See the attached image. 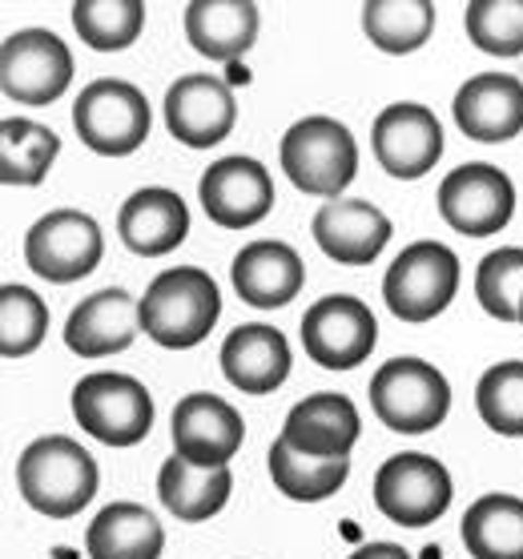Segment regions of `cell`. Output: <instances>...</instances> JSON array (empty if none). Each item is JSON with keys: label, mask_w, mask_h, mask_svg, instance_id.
<instances>
[{"label": "cell", "mask_w": 523, "mask_h": 559, "mask_svg": "<svg viewBox=\"0 0 523 559\" xmlns=\"http://www.w3.org/2000/svg\"><path fill=\"white\" fill-rule=\"evenodd\" d=\"M278 162L282 174L302 193L334 202V198H343V190L358 174V145L343 121L302 117L282 133Z\"/></svg>", "instance_id": "3"}, {"label": "cell", "mask_w": 523, "mask_h": 559, "mask_svg": "<svg viewBox=\"0 0 523 559\" xmlns=\"http://www.w3.org/2000/svg\"><path fill=\"white\" fill-rule=\"evenodd\" d=\"M439 214L455 234L491 238L515 214V186L499 166L467 162V166L451 169L439 186Z\"/></svg>", "instance_id": "12"}, {"label": "cell", "mask_w": 523, "mask_h": 559, "mask_svg": "<svg viewBox=\"0 0 523 559\" xmlns=\"http://www.w3.org/2000/svg\"><path fill=\"white\" fill-rule=\"evenodd\" d=\"M451 471L435 455L403 451L375 471V508L399 527H431L451 508Z\"/></svg>", "instance_id": "8"}, {"label": "cell", "mask_w": 523, "mask_h": 559, "mask_svg": "<svg viewBox=\"0 0 523 559\" xmlns=\"http://www.w3.org/2000/svg\"><path fill=\"white\" fill-rule=\"evenodd\" d=\"M49 334V306L28 286H0V355L25 358Z\"/></svg>", "instance_id": "33"}, {"label": "cell", "mask_w": 523, "mask_h": 559, "mask_svg": "<svg viewBox=\"0 0 523 559\" xmlns=\"http://www.w3.org/2000/svg\"><path fill=\"white\" fill-rule=\"evenodd\" d=\"M166 532L150 508L141 503H109L85 532L90 559H162Z\"/></svg>", "instance_id": "25"}, {"label": "cell", "mask_w": 523, "mask_h": 559, "mask_svg": "<svg viewBox=\"0 0 523 559\" xmlns=\"http://www.w3.org/2000/svg\"><path fill=\"white\" fill-rule=\"evenodd\" d=\"M435 28V4L431 0H367L362 4V33L375 49L403 57L427 45Z\"/></svg>", "instance_id": "30"}, {"label": "cell", "mask_w": 523, "mask_h": 559, "mask_svg": "<svg viewBox=\"0 0 523 559\" xmlns=\"http://www.w3.org/2000/svg\"><path fill=\"white\" fill-rule=\"evenodd\" d=\"M370 150L379 157V166L399 181H415L431 174L435 162L443 157V126L439 117L419 102L387 105L375 117L370 129Z\"/></svg>", "instance_id": "13"}, {"label": "cell", "mask_w": 523, "mask_h": 559, "mask_svg": "<svg viewBox=\"0 0 523 559\" xmlns=\"http://www.w3.org/2000/svg\"><path fill=\"white\" fill-rule=\"evenodd\" d=\"M102 471L97 459L69 435H45L25 447L16 463V487L33 511L49 520H73L97 496Z\"/></svg>", "instance_id": "1"}, {"label": "cell", "mask_w": 523, "mask_h": 559, "mask_svg": "<svg viewBox=\"0 0 523 559\" xmlns=\"http://www.w3.org/2000/svg\"><path fill=\"white\" fill-rule=\"evenodd\" d=\"M238 121L234 90L222 76L186 73L166 90V129L190 150H210L230 138Z\"/></svg>", "instance_id": "15"}, {"label": "cell", "mask_w": 523, "mask_h": 559, "mask_svg": "<svg viewBox=\"0 0 523 559\" xmlns=\"http://www.w3.org/2000/svg\"><path fill=\"white\" fill-rule=\"evenodd\" d=\"M234 290L246 306H258V310H282L286 302L298 298L302 290V258L298 250L286 242H274V238H262V242H250L238 250L230 266Z\"/></svg>", "instance_id": "21"}, {"label": "cell", "mask_w": 523, "mask_h": 559, "mask_svg": "<svg viewBox=\"0 0 523 559\" xmlns=\"http://www.w3.org/2000/svg\"><path fill=\"white\" fill-rule=\"evenodd\" d=\"M141 331L166 350H190L217 326L222 294L217 282L198 266L162 270L138 302Z\"/></svg>", "instance_id": "2"}, {"label": "cell", "mask_w": 523, "mask_h": 559, "mask_svg": "<svg viewBox=\"0 0 523 559\" xmlns=\"http://www.w3.org/2000/svg\"><path fill=\"white\" fill-rule=\"evenodd\" d=\"M346 559H411V551L407 547H399V544H362Z\"/></svg>", "instance_id": "36"}, {"label": "cell", "mask_w": 523, "mask_h": 559, "mask_svg": "<svg viewBox=\"0 0 523 559\" xmlns=\"http://www.w3.org/2000/svg\"><path fill=\"white\" fill-rule=\"evenodd\" d=\"M198 198L210 222L222 229H250L274 205V178L258 157L234 153L205 169L198 181Z\"/></svg>", "instance_id": "14"}, {"label": "cell", "mask_w": 523, "mask_h": 559, "mask_svg": "<svg viewBox=\"0 0 523 559\" xmlns=\"http://www.w3.org/2000/svg\"><path fill=\"white\" fill-rule=\"evenodd\" d=\"M455 290H460V258L443 242H411L383 278L387 306L403 322H431L451 306Z\"/></svg>", "instance_id": "7"}, {"label": "cell", "mask_w": 523, "mask_h": 559, "mask_svg": "<svg viewBox=\"0 0 523 559\" xmlns=\"http://www.w3.org/2000/svg\"><path fill=\"white\" fill-rule=\"evenodd\" d=\"M73 419L97 443L133 447L154 427V399L133 374L93 370L73 386Z\"/></svg>", "instance_id": "5"}, {"label": "cell", "mask_w": 523, "mask_h": 559, "mask_svg": "<svg viewBox=\"0 0 523 559\" xmlns=\"http://www.w3.org/2000/svg\"><path fill=\"white\" fill-rule=\"evenodd\" d=\"M370 411L387 431L427 435L451 411V386L423 358H391L370 379Z\"/></svg>", "instance_id": "4"}, {"label": "cell", "mask_w": 523, "mask_h": 559, "mask_svg": "<svg viewBox=\"0 0 523 559\" xmlns=\"http://www.w3.org/2000/svg\"><path fill=\"white\" fill-rule=\"evenodd\" d=\"M230 81H234V85H246V81H250V73H246V69H238V64H230Z\"/></svg>", "instance_id": "37"}, {"label": "cell", "mask_w": 523, "mask_h": 559, "mask_svg": "<svg viewBox=\"0 0 523 559\" xmlns=\"http://www.w3.org/2000/svg\"><path fill=\"white\" fill-rule=\"evenodd\" d=\"M73 81V52L49 28H21L0 45V90L16 105H49Z\"/></svg>", "instance_id": "10"}, {"label": "cell", "mask_w": 523, "mask_h": 559, "mask_svg": "<svg viewBox=\"0 0 523 559\" xmlns=\"http://www.w3.org/2000/svg\"><path fill=\"white\" fill-rule=\"evenodd\" d=\"M270 479L278 487L282 496L294 499V503H322V499L338 496V487L346 484L350 475V463L346 459H314L294 451L286 439H274L266 455Z\"/></svg>", "instance_id": "28"}, {"label": "cell", "mask_w": 523, "mask_h": 559, "mask_svg": "<svg viewBox=\"0 0 523 559\" xmlns=\"http://www.w3.org/2000/svg\"><path fill=\"white\" fill-rule=\"evenodd\" d=\"M475 411L479 419L503 439H520L523 435V362H496L484 370V379L475 386Z\"/></svg>", "instance_id": "32"}, {"label": "cell", "mask_w": 523, "mask_h": 559, "mask_svg": "<svg viewBox=\"0 0 523 559\" xmlns=\"http://www.w3.org/2000/svg\"><path fill=\"white\" fill-rule=\"evenodd\" d=\"M242 439V415L217 394H186L174 407V455H181L193 467H230Z\"/></svg>", "instance_id": "16"}, {"label": "cell", "mask_w": 523, "mask_h": 559, "mask_svg": "<svg viewBox=\"0 0 523 559\" xmlns=\"http://www.w3.org/2000/svg\"><path fill=\"white\" fill-rule=\"evenodd\" d=\"M379 343V322L355 294H326L302 314V350L326 370L362 367Z\"/></svg>", "instance_id": "11"}, {"label": "cell", "mask_w": 523, "mask_h": 559, "mask_svg": "<svg viewBox=\"0 0 523 559\" xmlns=\"http://www.w3.org/2000/svg\"><path fill=\"white\" fill-rule=\"evenodd\" d=\"M230 467H193L181 455H169L157 471V496L186 523H202L230 503Z\"/></svg>", "instance_id": "26"}, {"label": "cell", "mask_w": 523, "mask_h": 559, "mask_svg": "<svg viewBox=\"0 0 523 559\" xmlns=\"http://www.w3.org/2000/svg\"><path fill=\"white\" fill-rule=\"evenodd\" d=\"M186 37L210 61L238 64L258 37V4L250 0H193L186 4Z\"/></svg>", "instance_id": "24"}, {"label": "cell", "mask_w": 523, "mask_h": 559, "mask_svg": "<svg viewBox=\"0 0 523 559\" xmlns=\"http://www.w3.org/2000/svg\"><path fill=\"white\" fill-rule=\"evenodd\" d=\"M310 234L338 266H370L391 242V217L362 198H334L314 214Z\"/></svg>", "instance_id": "17"}, {"label": "cell", "mask_w": 523, "mask_h": 559, "mask_svg": "<svg viewBox=\"0 0 523 559\" xmlns=\"http://www.w3.org/2000/svg\"><path fill=\"white\" fill-rule=\"evenodd\" d=\"M475 298L499 322H520L523 306V246H499L475 270Z\"/></svg>", "instance_id": "34"}, {"label": "cell", "mask_w": 523, "mask_h": 559, "mask_svg": "<svg viewBox=\"0 0 523 559\" xmlns=\"http://www.w3.org/2000/svg\"><path fill=\"white\" fill-rule=\"evenodd\" d=\"M463 28L487 57L523 52V0H472L463 9Z\"/></svg>", "instance_id": "35"}, {"label": "cell", "mask_w": 523, "mask_h": 559, "mask_svg": "<svg viewBox=\"0 0 523 559\" xmlns=\"http://www.w3.org/2000/svg\"><path fill=\"white\" fill-rule=\"evenodd\" d=\"M117 234L133 254L162 258L186 242L190 205L181 202V193L166 190V186H145V190L126 198L121 214H117Z\"/></svg>", "instance_id": "22"}, {"label": "cell", "mask_w": 523, "mask_h": 559, "mask_svg": "<svg viewBox=\"0 0 523 559\" xmlns=\"http://www.w3.org/2000/svg\"><path fill=\"white\" fill-rule=\"evenodd\" d=\"M520 322H523V306H520Z\"/></svg>", "instance_id": "38"}, {"label": "cell", "mask_w": 523, "mask_h": 559, "mask_svg": "<svg viewBox=\"0 0 523 559\" xmlns=\"http://www.w3.org/2000/svg\"><path fill=\"white\" fill-rule=\"evenodd\" d=\"M105 254V238L97 217L81 210H49L25 234V262L45 282L69 286L97 270Z\"/></svg>", "instance_id": "9"}, {"label": "cell", "mask_w": 523, "mask_h": 559, "mask_svg": "<svg viewBox=\"0 0 523 559\" xmlns=\"http://www.w3.org/2000/svg\"><path fill=\"white\" fill-rule=\"evenodd\" d=\"M222 374L242 394L278 391L290 374V343L266 322H246L222 343Z\"/></svg>", "instance_id": "23"}, {"label": "cell", "mask_w": 523, "mask_h": 559, "mask_svg": "<svg viewBox=\"0 0 523 559\" xmlns=\"http://www.w3.org/2000/svg\"><path fill=\"white\" fill-rule=\"evenodd\" d=\"M145 4L141 0H78L73 28L97 52H121L141 37Z\"/></svg>", "instance_id": "31"}, {"label": "cell", "mask_w": 523, "mask_h": 559, "mask_svg": "<svg viewBox=\"0 0 523 559\" xmlns=\"http://www.w3.org/2000/svg\"><path fill=\"white\" fill-rule=\"evenodd\" d=\"M463 547L472 559H523V499L479 496L460 523Z\"/></svg>", "instance_id": "27"}, {"label": "cell", "mask_w": 523, "mask_h": 559, "mask_svg": "<svg viewBox=\"0 0 523 559\" xmlns=\"http://www.w3.org/2000/svg\"><path fill=\"white\" fill-rule=\"evenodd\" d=\"M150 126H154V114L145 93L117 76L85 85L73 105L78 138L102 157H129L133 150H141V141L150 138Z\"/></svg>", "instance_id": "6"}, {"label": "cell", "mask_w": 523, "mask_h": 559, "mask_svg": "<svg viewBox=\"0 0 523 559\" xmlns=\"http://www.w3.org/2000/svg\"><path fill=\"white\" fill-rule=\"evenodd\" d=\"M141 331L138 302L121 286L90 294L64 322V346L81 358H109L133 346Z\"/></svg>", "instance_id": "20"}, {"label": "cell", "mask_w": 523, "mask_h": 559, "mask_svg": "<svg viewBox=\"0 0 523 559\" xmlns=\"http://www.w3.org/2000/svg\"><path fill=\"white\" fill-rule=\"evenodd\" d=\"M61 153V138L40 121L4 117L0 121V181L4 186H40Z\"/></svg>", "instance_id": "29"}, {"label": "cell", "mask_w": 523, "mask_h": 559, "mask_svg": "<svg viewBox=\"0 0 523 559\" xmlns=\"http://www.w3.org/2000/svg\"><path fill=\"white\" fill-rule=\"evenodd\" d=\"M455 126L463 138L499 145L523 133V81L508 73H479L467 76L455 93Z\"/></svg>", "instance_id": "18"}, {"label": "cell", "mask_w": 523, "mask_h": 559, "mask_svg": "<svg viewBox=\"0 0 523 559\" xmlns=\"http://www.w3.org/2000/svg\"><path fill=\"white\" fill-rule=\"evenodd\" d=\"M358 431H362L358 407L346 394L334 391H319L302 403H294L286 423H282V439L294 451L314 459H346L350 447L358 443Z\"/></svg>", "instance_id": "19"}]
</instances>
